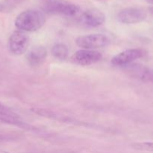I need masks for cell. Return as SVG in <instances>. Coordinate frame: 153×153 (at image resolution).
I'll list each match as a JSON object with an SVG mask.
<instances>
[{
	"mask_svg": "<svg viewBox=\"0 0 153 153\" xmlns=\"http://www.w3.org/2000/svg\"><path fill=\"white\" fill-rule=\"evenodd\" d=\"M46 22L44 13L39 10L30 9L22 12L16 16L15 25L24 32H32L40 29Z\"/></svg>",
	"mask_w": 153,
	"mask_h": 153,
	"instance_id": "obj_1",
	"label": "cell"
},
{
	"mask_svg": "<svg viewBox=\"0 0 153 153\" xmlns=\"http://www.w3.org/2000/svg\"><path fill=\"white\" fill-rule=\"evenodd\" d=\"M43 10L47 13L75 16L80 13V7L67 0H45Z\"/></svg>",
	"mask_w": 153,
	"mask_h": 153,
	"instance_id": "obj_2",
	"label": "cell"
},
{
	"mask_svg": "<svg viewBox=\"0 0 153 153\" xmlns=\"http://www.w3.org/2000/svg\"><path fill=\"white\" fill-rule=\"evenodd\" d=\"M109 42L110 40L108 37L102 34L80 36L76 40V43L78 46L83 49H91V50L105 47L108 45Z\"/></svg>",
	"mask_w": 153,
	"mask_h": 153,
	"instance_id": "obj_3",
	"label": "cell"
},
{
	"mask_svg": "<svg viewBox=\"0 0 153 153\" xmlns=\"http://www.w3.org/2000/svg\"><path fill=\"white\" fill-rule=\"evenodd\" d=\"M30 39L24 31L18 30L12 33L8 40V49L12 54L20 55L25 53L29 46Z\"/></svg>",
	"mask_w": 153,
	"mask_h": 153,
	"instance_id": "obj_4",
	"label": "cell"
},
{
	"mask_svg": "<svg viewBox=\"0 0 153 153\" xmlns=\"http://www.w3.org/2000/svg\"><path fill=\"white\" fill-rule=\"evenodd\" d=\"M147 17L146 11L140 7H127L118 13L117 19L123 24H136L143 22Z\"/></svg>",
	"mask_w": 153,
	"mask_h": 153,
	"instance_id": "obj_5",
	"label": "cell"
},
{
	"mask_svg": "<svg viewBox=\"0 0 153 153\" xmlns=\"http://www.w3.org/2000/svg\"><path fill=\"white\" fill-rule=\"evenodd\" d=\"M102 58V55L98 51L82 49L72 55L71 61L79 65L88 66L99 62Z\"/></svg>",
	"mask_w": 153,
	"mask_h": 153,
	"instance_id": "obj_6",
	"label": "cell"
},
{
	"mask_svg": "<svg viewBox=\"0 0 153 153\" xmlns=\"http://www.w3.org/2000/svg\"><path fill=\"white\" fill-rule=\"evenodd\" d=\"M144 52L141 49H127L114 56L111 61V63L114 66L123 67L132 64L136 60L142 58Z\"/></svg>",
	"mask_w": 153,
	"mask_h": 153,
	"instance_id": "obj_7",
	"label": "cell"
},
{
	"mask_svg": "<svg viewBox=\"0 0 153 153\" xmlns=\"http://www.w3.org/2000/svg\"><path fill=\"white\" fill-rule=\"evenodd\" d=\"M79 20L81 23L85 26L95 28L104 23L105 21V15L98 9H88L81 14Z\"/></svg>",
	"mask_w": 153,
	"mask_h": 153,
	"instance_id": "obj_8",
	"label": "cell"
},
{
	"mask_svg": "<svg viewBox=\"0 0 153 153\" xmlns=\"http://www.w3.org/2000/svg\"><path fill=\"white\" fill-rule=\"evenodd\" d=\"M0 121L10 125L28 128V126L24 123L22 118L17 114L1 103H0Z\"/></svg>",
	"mask_w": 153,
	"mask_h": 153,
	"instance_id": "obj_9",
	"label": "cell"
},
{
	"mask_svg": "<svg viewBox=\"0 0 153 153\" xmlns=\"http://www.w3.org/2000/svg\"><path fill=\"white\" fill-rule=\"evenodd\" d=\"M126 67L127 71L134 77L144 82H152V73L148 67L137 64H130Z\"/></svg>",
	"mask_w": 153,
	"mask_h": 153,
	"instance_id": "obj_10",
	"label": "cell"
},
{
	"mask_svg": "<svg viewBox=\"0 0 153 153\" xmlns=\"http://www.w3.org/2000/svg\"><path fill=\"white\" fill-rule=\"evenodd\" d=\"M47 51L43 46H35L26 55L27 62L31 66L40 65L46 60Z\"/></svg>",
	"mask_w": 153,
	"mask_h": 153,
	"instance_id": "obj_11",
	"label": "cell"
},
{
	"mask_svg": "<svg viewBox=\"0 0 153 153\" xmlns=\"http://www.w3.org/2000/svg\"><path fill=\"white\" fill-rule=\"evenodd\" d=\"M52 53L58 60H65L68 55V48L63 43H57L52 49Z\"/></svg>",
	"mask_w": 153,
	"mask_h": 153,
	"instance_id": "obj_12",
	"label": "cell"
},
{
	"mask_svg": "<svg viewBox=\"0 0 153 153\" xmlns=\"http://www.w3.org/2000/svg\"><path fill=\"white\" fill-rule=\"evenodd\" d=\"M22 1V0H3L2 2L0 3V10H10L16 6L17 3L21 2Z\"/></svg>",
	"mask_w": 153,
	"mask_h": 153,
	"instance_id": "obj_13",
	"label": "cell"
},
{
	"mask_svg": "<svg viewBox=\"0 0 153 153\" xmlns=\"http://www.w3.org/2000/svg\"><path fill=\"white\" fill-rule=\"evenodd\" d=\"M133 147L137 150L142 151H152V143L151 142H143V143H134L133 145Z\"/></svg>",
	"mask_w": 153,
	"mask_h": 153,
	"instance_id": "obj_14",
	"label": "cell"
},
{
	"mask_svg": "<svg viewBox=\"0 0 153 153\" xmlns=\"http://www.w3.org/2000/svg\"><path fill=\"white\" fill-rule=\"evenodd\" d=\"M0 153H10V152H6V151H4V150H0Z\"/></svg>",
	"mask_w": 153,
	"mask_h": 153,
	"instance_id": "obj_15",
	"label": "cell"
},
{
	"mask_svg": "<svg viewBox=\"0 0 153 153\" xmlns=\"http://www.w3.org/2000/svg\"><path fill=\"white\" fill-rule=\"evenodd\" d=\"M146 1H147V2H149V3H150V4H152V0H146Z\"/></svg>",
	"mask_w": 153,
	"mask_h": 153,
	"instance_id": "obj_16",
	"label": "cell"
},
{
	"mask_svg": "<svg viewBox=\"0 0 153 153\" xmlns=\"http://www.w3.org/2000/svg\"><path fill=\"white\" fill-rule=\"evenodd\" d=\"M98 1H105V0H98Z\"/></svg>",
	"mask_w": 153,
	"mask_h": 153,
	"instance_id": "obj_17",
	"label": "cell"
}]
</instances>
